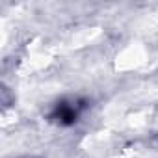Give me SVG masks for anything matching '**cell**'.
Here are the masks:
<instances>
[{"instance_id": "cell-1", "label": "cell", "mask_w": 158, "mask_h": 158, "mask_svg": "<svg viewBox=\"0 0 158 158\" xmlns=\"http://www.w3.org/2000/svg\"><path fill=\"white\" fill-rule=\"evenodd\" d=\"M54 117L61 123V125H73L76 119H78V110L67 102H61L56 106V112H54Z\"/></svg>"}]
</instances>
